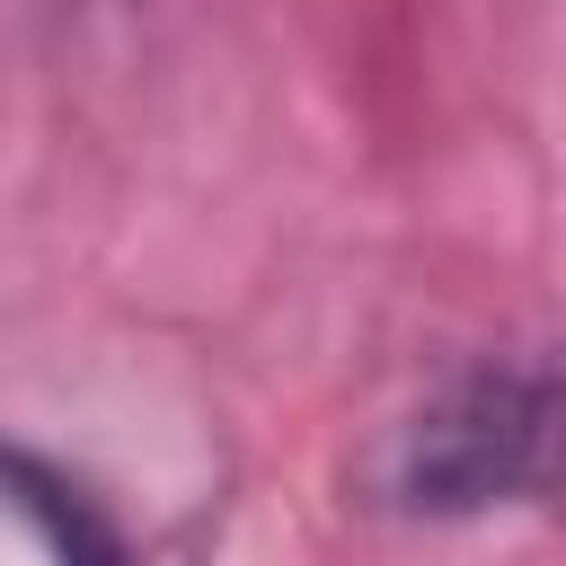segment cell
Instances as JSON below:
<instances>
[{"label":"cell","instance_id":"cell-2","mask_svg":"<svg viewBox=\"0 0 566 566\" xmlns=\"http://www.w3.org/2000/svg\"><path fill=\"white\" fill-rule=\"evenodd\" d=\"M0 566H133V548L71 469L0 442Z\"/></svg>","mask_w":566,"mask_h":566},{"label":"cell","instance_id":"cell-1","mask_svg":"<svg viewBox=\"0 0 566 566\" xmlns=\"http://www.w3.org/2000/svg\"><path fill=\"white\" fill-rule=\"evenodd\" d=\"M345 486L389 522H478L566 495V345L469 354L416 407L371 424Z\"/></svg>","mask_w":566,"mask_h":566}]
</instances>
